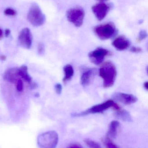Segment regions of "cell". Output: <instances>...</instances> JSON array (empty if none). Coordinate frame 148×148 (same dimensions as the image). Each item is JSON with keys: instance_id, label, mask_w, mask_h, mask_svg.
<instances>
[{"instance_id": "obj_5", "label": "cell", "mask_w": 148, "mask_h": 148, "mask_svg": "<svg viewBox=\"0 0 148 148\" xmlns=\"http://www.w3.org/2000/svg\"><path fill=\"white\" fill-rule=\"evenodd\" d=\"M59 137L54 131H50L41 134L37 137V144L40 148H56Z\"/></svg>"}, {"instance_id": "obj_20", "label": "cell", "mask_w": 148, "mask_h": 148, "mask_svg": "<svg viewBox=\"0 0 148 148\" xmlns=\"http://www.w3.org/2000/svg\"><path fill=\"white\" fill-rule=\"evenodd\" d=\"M147 37V31L144 29L140 30L139 33V36L137 39V42H140L141 41L146 39Z\"/></svg>"}, {"instance_id": "obj_26", "label": "cell", "mask_w": 148, "mask_h": 148, "mask_svg": "<svg viewBox=\"0 0 148 148\" xmlns=\"http://www.w3.org/2000/svg\"><path fill=\"white\" fill-rule=\"evenodd\" d=\"M67 148H83V147L77 143H71L70 144Z\"/></svg>"}, {"instance_id": "obj_14", "label": "cell", "mask_w": 148, "mask_h": 148, "mask_svg": "<svg viewBox=\"0 0 148 148\" xmlns=\"http://www.w3.org/2000/svg\"><path fill=\"white\" fill-rule=\"evenodd\" d=\"M120 123L116 121H113L110 123L107 134V137L109 138H115L118 134Z\"/></svg>"}, {"instance_id": "obj_11", "label": "cell", "mask_w": 148, "mask_h": 148, "mask_svg": "<svg viewBox=\"0 0 148 148\" xmlns=\"http://www.w3.org/2000/svg\"><path fill=\"white\" fill-rule=\"evenodd\" d=\"M131 45L130 41L124 36H120L116 37L112 42L113 47L119 51L126 50Z\"/></svg>"}, {"instance_id": "obj_18", "label": "cell", "mask_w": 148, "mask_h": 148, "mask_svg": "<svg viewBox=\"0 0 148 148\" xmlns=\"http://www.w3.org/2000/svg\"><path fill=\"white\" fill-rule=\"evenodd\" d=\"M84 142L89 148H102L97 143L90 139H85Z\"/></svg>"}, {"instance_id": "obj_9", "label": "cell", "mask_w": 148, "mask_h": 148, "mask_svg": "<svg viewBox=\"0 0 148 148\" xmlns=\"http://www.w3.org/2000/svg\"><path fill=\"white\" fill-rule=\"evenodd\" d=\"M110 9V6L104 3H100L92 6V10L99 21L103 20Z\"/></svg>"}, {"instance_id": "obj_4", "label": "cell", "mask_w": 148, "mask_h": 148, "mask_svg": "<svg viewBox=\"0 0 148 148\" xmlns=\"http://www.w3.org/2000/svg\"><path fill=\"white\" fill-rule=\"evenodd\" d=\"M94 31L96 36L101 40L110 39L115 36L118 32L115 25L111 22L96 26Z\"/></svg>"}, {"instance_id": "obj_10", "label": "cell", "mask_w": 148, "mask_h": 148, "mask_svg": "<svg viewBox=\"0 0 148 148\" xmlns=\"http://www.w3.org/2000/svg\"><path fill=\"white\" fill-rule=\"evenodd\" d=\"M113 97L116 101L120 102L125 105L133 104L138 101L137 97L132 94L121 92L115 93L113 95Z\"/></svg>"}, {"instance_id": "obj_30", "label": "cell", "mask_w": 148, "mask_h": 148, "mask_svg": "<svg viewBox=\"0 0 148 148\" xmlns=\"http://www.w3.org/2000/svg\"><path fill=\"white\" fill-rule=\"evenodd\" d=\"M144 88L146 89L147 90H148V82H145L143 84Z\"/></svg>"}, {"instance_id": "obj_16", "label": "cell", "mask_w": 148, "mask_h": 148, "mask_svg": "<svg viewBox=\"0 0 148 148\" xmlns=\"http://www.w3.org/2000/svg\"><path fill=\"white\" fill-rule=\"evenodd\" d=\"M63 71L65 76L63 79V82L66 83L73 77L74 75V69L71 65L67 64L63 67Z\"/></svg>"}, {"instance_id": "obj_8", "label": "cell", "mask_w": 148, "mask_h": 148, "mask_svg": "<svg viewBox=\"0 0 148 148\" xmlns=\"http://www.w3.org/2000/svg\"><path fill=\"white\" fill-rule=\"evenodd\" d=\"M32 34L29 29L26 27L22 29L18 38V42L21 46L27 49H29L32 45Z\"/></svg>"}, {"instance_id": "obj_24", "label": "cell", "mask_w": 148, "mask_h": 148, "mask_svg": "<svg viewBox=\"0 0 148 148\" xmlns=\"http://www.w3.org/2000/svg\"><path fill=\"white\" fill-rule=\"evenodd\" d=\"M130 51L132 53H139L142 52V50L141 48L139 47H132L130 49Z\"/></svg>"}, {"instance_id": "obj_12", "label": "cell", "mask_w": 148, "mask_h": 148, "mask_svg": "<svg viewBox=\"0 0 148 148\" xmlns=\"http://www.w3.org/2000/svg\"><path fill=\"white\" fill-rule=\"evenodd\" d=\"M19 74H18V68H13L6 70L3 74V78L4 80L8 82H10L12 83L17 82L19 79Z\"/></svg>"}, {"instance_id": "obj_17", "label": "cell", "mask_w": 148, "mask_h": 148, "mask_svg": "<svg viewBox=\"0 0 148 148\" xmlns=\"http://www.w3.org/2000/svg\"><path fill=\"white\" fill-rule=\"evenodd\" d=\"M28 70V67L23 65L20 68H18V74L19 76L21 77L26 82L31 83L32 82V77L29 75Z\"/></svg>"}, {"instance_id": "obj_22", "label": "cell", "mask_w": 148, "mask_h": 148, "mask_svg": "<svg viewBox=\"0 0 148 148\" xmlns=\"http://www.w3.org/2000/svg\"><path fill=\"white\" fill-rule=\"evenodd\" d=\"M17 91H22L23 90V83L21 79H18V81L17 82Z\"/></svg>"}, {"instance_id": "obj_31", "label": "cell", "mask_w": 148, "mask_h": 148, "mask_svg": "<svg viewBox=\"0 0 148 148\" xmlns=\"http://www.w3.org/2000/svg\"><path fill=\"white\" fill-rule=\"evenodd\" d=\"M6 59H7V58H6V56H5L2 55L0 56V60H1L5 61Z\"/></svg>"}, {"instance_id": "obj_15", "label": "cell", "mask_w": 148, "mask_h": 148, "mask_svg": "<svg viewBox=\"0 0 148 148\" xmlns=\"http://www.w3.org/2000/svg\"><path fill=\"white\" fill-rule=\"evenodd\" d=\"M115 115L117 118L124 121L131 122L133 121L132 116L129 112L121 108L116 111Z\"/></svg>"}, {"instance_id": "obj_32", "label": "cell", "mask_w": 148, "mask_h": 148, "mask_svg": "<svg viewBox=\"0 0 148 148\" xmlns=\"http://www.w3.org/2000/svg\"><path fill=\"white\" fill-rule=\"evenodd\" d=\"M39 94H38V93H36V94H35V96L36 97H39Z\"/></svg>"}, {"instance_id": "obj_23", "label": "cell", "mask_w": 148, "mask_h": 148, "mask_svg": "<svg viewBox=\"0 0 148 148\" xmlns=\"http://www.w3.org/2000/svg\"><path fill=\"white\" fill-rule=\"evenodd\" d=\"M45 52V47L42 43H40L38 46V53L40 55H43Z\"/></svg>"}, {"instance_id": "obj_27", "label": "cell", "mask_w": 148, "mask_h": 148, "mask_svg": "<svg viewBox=\"0 0 148 148\" xmlns=\"http://www.w3.org/2000/svg\"><path fill=\"white\" fill-rule=\"evenodd\" d=\"M10 29H5V31H4V34H5L6 37H8L10 35Z\"/></svg>"}, {"instance_id": "obj_13", "label": "cell", "mask_w": 148, "mask_h": 148, "mask_svg": "<svg viewBox=\"0 0 148 148\" xmlns=\"http://www.w3.org/2000/svg\"><path fill=\"white\" fill-rule=\"evenodd\" d=\"M95 74L94 69H88L83 73L81 78V84L82 86H87L90 84Z\"/></svg>"}, {"instance_id": "obj_25", "label": "cell", "mask_w": 148, "mask_h": 148, "mask_svg": "<svg viewBox=\"0 0 148 148\" xmlns=\"http://www.w3.org/2000/svg\"><path fill=\"white\" fill-rule=\"evenodd\" d=\"M55 89L56 93L58 95H61L62 90V87L60 84H56L55 86Z\"/></svg>"}, {"instance_id": "obj_33", "label": "cell", "mask_w": 148, "mask_h": 148, "mask_svg": "<svg viewBox=\"0 0 148 148\" xmlns=\"http://www.w3.org/2000/svg\"><path fill=\"white\" fill-rule=\"evenodd\" d=\"M96 1H107L108 0H96Z\"/></svg>"}, {"instance_id": "obj_7", "label": "cell", "mask_w": 148, "mask_h": 148, "mask_svg": "<svg viewBox=\"0 0 148 148\" xmlns=\"http://www.w3.org/2000/svg\"><path fill=\"white\" fill-rule=\"evenodd\" d=\"M111 55L112 53L108 49L99 47L89 53L88 57L92 63L95 65H99L103 62L107 56H109Z\"/></svg>"}, {"instance_id": "obj_3", "label": "cell", "mask_w": 148, "mask_h": 148, "mask_svg": "<svg viewBox=\"0 0 148 148\" xmlns=\"http://www.w3.org/2000/svg\"><path fill=\"white\" fill-rule=\"evenodd\" d=\"M109 108H112L115 111L121 109L120 107L118 104L115 103L113 100H110L103 103L94 105L85 111H83L80 113H75L73 114L72 116H82L90 114L103 113L104 111H106Z\"/></svg>"}, {"instance_id": "obj_29", "label": "cell", "mask_w": 148, "mask_h": 148, "mask_svg": "<svg viewBox=\"0 0 148 148\" xmlns=\"http://www.w3.org/2000/svg\"><path fill=\"white\" fill-rule=\"evenodd\" d=\"M37 87V84L35 83H32L31 84H30V88H36Z\"/></svg>"}, {"instance_id": "obj_1", "label": "cell", "mask_w": 148, "mask_h": 148, "mask_svg": "<svg viewBox=\"0 0 148 148\" xmlns=\"http://www.w3.org/2000/svg\"><path fill=\"white\" fill-rule=\"evenodd\" d=\"M99 75L103 79V87L110 88L114 85L116 79V68L111 62H107L99 69Z\"/></svg>"}, {"instance_id": "obj_2", "label": "cell", "mask_w": 148, "mask_h": 148, "mask_svg": "<svg viewBox=\"0 0 148 148\" xmlns=\"http://www.w3.org/2000/svg\"><path fill=\"white\" fill-rule=\"evenodd\" d=\"M28 20L34 27L42 26L46 21V16L39 5L35 3H32L30 7L27 16Z\"/></svg>"}, {"instance_id": "obj_6", "label": "cell", "mask_w": 148, "mask_h": 148, "mask_svg": "<svg viewBox=\"0 0 148 148\" xmlns=\"http://www.w3.org/2000/svg\"><path fill=\"white\" fill-rule=\"evenodd\" d=\"M66 16L69 21L76 27H80L83 23L85 11L82 7H73L67 10Z\"/></svg>"}, {"instance_id": "obj_19", "label": "cell", "mask_w": 148, "mask_h": 148, "mask_svg": "<svg viewBox=\"0 0 148 148\" xmlns=\"http://www.w3.org/2000/svg\"><path fill=\"white\" fill-rule=\"evenodd\" d=\"M103 143L107 148H119L109 137H107L103 140Z\"/></svg>"}, {"instance_id": "obj_28", "label": "cell", "mask_w": 148, "mask_h": 148, "mask_svg": "<svg viewBox=\"0 0 148 148\" xmlns=\"http://www.w3.org/2000/svg\"><path fill=\"white\" fill-rule=\"evenodd\" d=\"M3 36H4V34H3V31L0 28V40L3 38Z\"/></svg>"}, {"instance_id": "obj_21", "label": "cell", "mask_w": 148, "mask_h": 148, "mask_svg": "<svg viewBox=\"0 0 148 148\" xmlns=\"http://www.w3.org/2000/svg\"><path fill=\"white\" fill-rule=\"evenodd\" d=\"M4 14L6 16H15L17 13L15 10L10 8H8L4 10Z\"/></svg>"}]
</instances>
